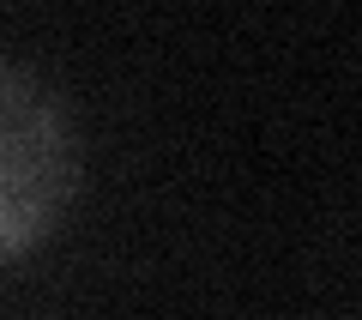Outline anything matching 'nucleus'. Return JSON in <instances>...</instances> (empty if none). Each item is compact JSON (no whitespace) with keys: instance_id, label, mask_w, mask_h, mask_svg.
I'll list each match as a JSON object with an SVG mask.
<instances>
[{"instance_id":"obj_1","label":"nucleus","mask_w":362,"mask_h":320,"mask_svg":"<svg viewBox=\"0 0 362 320\" xmlns=\"http://www.w3.org/2000/svg\"><path fill=\"white\" fill-rule=\"evenodd\" d=\"M78 193V133L61 91L0 61V266L37 254Z\"/></svg>"}]
</instances>
